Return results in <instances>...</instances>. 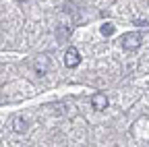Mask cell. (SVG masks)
<instances>
[{
  "instance_id": "1",
  "label": "cell",
  "mask_w": 149,
  "mask_h": 147,
  "mask_svg": "<svg viewBox=\"0 0 149 147\" xmlns=\"http://www.w3.org/2000/svg\"><path fill=\"white\" fill-rule=\"evenodd\" d=\"M120 44H122L124 50H137L141 46V35L137 31H128V33H124L120 38Z\"/></svg>"
},
{
  "instance_id": "2",
  "label": "cell",
  "mask_w": 149,
  "mask_h": 147,
  "mask_svg": "<svg viewBox=\"0 0 149 147\" xmlns=\"http://www.w3.org/2000/svg\"><path fill=\"white\" fill-rule=\"evenodd\" d=\"M64 64H66L68 68H74V66L81 64V54H79L77 48H68V50L64 52Z\"/></svg>"
},
{
  "instance_id": "3",
  "label": "cell",
  "mask_w": 149,
  "mask_h": 147,
  "mask_svg": "<svg viewBox=\"0 0 149 147\" xmlns=\"http://www.w3.org/2000/svg\"><path fill=\"white\" fill-rule=\"evenodd\" d=\"M108 104H110V100H108L104 93H93V95H91V106L95 108L97 112L106 110V108H108Z\"/></svg>"
},
{
  "instance_id": "4",
  "label": "cell",
  "mask_w": 149,
  "mask_h": 147,
  "mask_svg": "<svg viewBox=\"0 0 149 147\" xmlns=\"http://www.w3.org/2000/svg\"><path fill=\"white\" fill-rule=\"evenodd\" d=\"M13 131H15V133H25V131H27V122H25V118L17 116V118L13 120Z\"/></svg>"
},
{
  "instance_id": "5",
  "label": "cell",
  "mask_w": 149,
  "mask_h": 147,
  "mask_svg": "<svg viewBox=\"0 0 149 147\" xmlns=\"http://www.w3.org/2000/svg\"><path fill=\"white\" fill-rule=\"evenodd\" d=\"M100 31H102V35H106V38H110V35L114 33V25H112V23H104Z\"/></svg>"
}]
</instances>
